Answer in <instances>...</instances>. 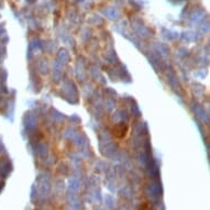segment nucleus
Here are the masks:
<instances>
[{"mask_svg": "<svg viewBox=\"0 0 210 210\" xmlns=\"http://www.w3.org/2000/svg\"><path fill=\"white\" fill-rule=\"evenodd\" d=\"M127 133V127L124 124H120V125H117L115 128V135L116 136H119V138H122Z\"/></svg>", "mask_w": 210, "mask_h": 210, "instance_id": "obj_1", "label": "nucleus"}]
</instances>
